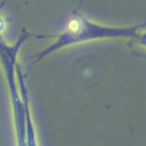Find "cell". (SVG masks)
<instances>
[{
  "mask_svg": "<svg viewBox=\"0 0 146 146\" xmlns=\"http://www.w3.org/2000/svg\"><path fill=\"white\" fill-rule=\"evenodd\" d=\"M145 26L146 23L127 27L104 25L89 19L78 9H74L63 31L56 36L54 42L35 56L34 63L40 61L48 55L69 46L100 39L136 38L139 32L143 30Z\"/></svg>",
  "mask_w": 146,
  "mask_h": 146,
  "instance_id": "cell-1",
  "label": "cell"
},
{
  "mask_svg": "<svg viewBox=\"0 0 146 146\" xmlns=\"http://www.w3.org/2000/svg\"><path fill=\"white\" fill-rule=\"evenodd\" d=\"M136 38H137L138 44L146 50V31L141 30L137 35V36H136Z\"/></svg>",
  "mask_w": 146,
  "mask_h": 146,
  "instance_id": "cell-2",
  "label": "cell"
}]
</instances>
